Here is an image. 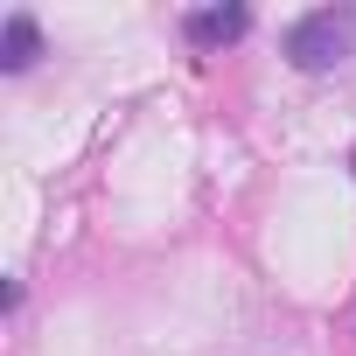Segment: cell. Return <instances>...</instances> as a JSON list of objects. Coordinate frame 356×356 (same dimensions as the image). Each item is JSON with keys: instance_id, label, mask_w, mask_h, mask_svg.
Here are the masks:
<instances>
[{"instance_id": "2", "label": "cell", "mask_w": 356, "mask_h": 356, "mask_svg": "<svg viewBox=\"0 0 356 356\" xmlns=\"http://www.w3.org/2000/svg\"><path fill=\"white\" fill-rule=\"evenodd\" d=\"M245 29H252V8H189V15H182L189 49H231Z\"/></svg>"}, {"instance_id": "1", "label": "cell", "mask_w": 356, "mask_h": 356, "mask_svg": "<svg viewBox=\"0 0 356 356\" xmlns=\"http://www.w3.org/2000/svg\"><path fill=\"white\" fill-rule=\"evenodd\" d=\"M286 63L293 70H342L356 56V8H314L286 29Z\"/></svg>"}, {"instance_id": "3", "label": "cell", "mask_w": 356, "mask_h": 356, "mask_svg": "<svg viewBox=\"0 0 356 356\" xmlns=\"http://www.w3.org/2000/svg\"><path fill=\"white\" fill-rule=\"evenodd\" d=\"M35 56H42V29H35V15H8L0 22V70L8 77H22V70H35Z\"/></svg>"}]
</instances>
